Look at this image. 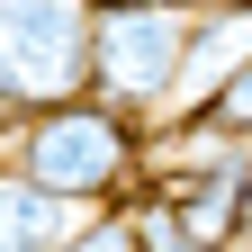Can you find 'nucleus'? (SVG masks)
<instances>
[{
    "label": "nucleus",
    "instance_id": "9",
    "mask_svg": "<svg viewBox=\"0 0 252 252\" xmlns=\"http://www.w3.org/2000/svg\"><path fill=\"white\" fill-rule=\"evenodd\" d=\"M243 234H252V144H243Z\"/></svg>",
    "mask_w": 252,
    "mask_h": 252
},
{
    "label": "nucleus",
    "instance_id": "2",
    "mask_svg": "<svg viewBox=\"0 0 252 252\" xmlns=\"http://www.w3.org/2000/svg\"><path fill=\"white\" fill-rule=\"evenodd\" d=\"M189 18H198V0H108V9H90V90L135 108L144 126L171 117Z\"/></svg>",
    "mask_w": 252,
    "mask_h": 252
},
{
    "label": "nucleus",
    "instance_id": "8",
    "mask_svg": "<svg viewBox=\"0 0 252 252\" xmlns=\"http://www.w3.org/2000/svg\"><path fill=\"white\" fill-rule=\"evenodd\" d=\"M135 234H144V252H198V243L171 225V207L153 198V189H135Z\"/></svg>",
    "mask_w": 252,
    "mask_h": 252
},
{
    "label": "nucleus",
    "instance_id": "4",
    "mask_svg": "<svg viewBox=\"0 0 252 252\" xmlns=\"http://www.w3.org/2000/svg\"><path fill=\"white\" fill-rule=\"evenodd\" d=\"M144 189L171 207V225L198 252H234L243 243V153H234V162H198V171H162Z\"/></svg>",
    "mask_w": 252,
    "mask_h": 252
},
{
    "label": "nucleus",
    "instance_id": "1",
    "mask_svg": "<svg viewBox=\"0 0 252 252\" xmlns=\"http://www.w3.org/2000/svg\"><path fill=\"white\" fill-rule=\"evenodd\" d=\"M144 135H153V126L135 108L99 99V90H72V99L18 117L9 135H0V162L90 216V207H117V198L144 189Z\"/></svg>",
    "mask_w": 252,
    "mask_h": 252
},
{
    "label": "nucleus",
    "instance_id": "7",
    "mask_svg": "<svg viewBox=\"0 0 252 252\" xmlns=\"http://www.w3.org/2000/svg\"><path fill=\"white\" fill-rule=\"evenodd\" d=\"M198 117H207V126H225L234 144H252V54H243V72H234L225 90H216V99H207Z\"/></svg>",
    "mask_w": 252,
    "mask_h": 252
},
{
    "label": "nucleus",
    "instance_id": "6",
    "mask_svg": "<svg viewBox=\"0 0 252 252\" xmlns=\"http://www.w3.org/2000/svg\"><path fill=\"white\" fill-rule=\"evenodd\" d=\"M54 252H144V234H135V198H117V207H90L72 234H63Z\"/></svg>",
    "mask_w": 252,
    "mask_h": 252
},
{
    "label": "nucleus",
    "instance_id": "3",
    "mask_svg": "<svg viewBox=\"0 0 252 252\" xmlns=\"http://www.w3.org/2000/svg\"><path fill=\"white\" fill-rule=\"evenodd\" d=\"M90 90V0H0V135Z\"/></svg>",
    "mask_w": 252,
    "mask_h": 252
},
{
    "label": "nucleus",
    "instance_id": "5",
    "mask_svg": "<svg viewBox=\"0 0 252 252\" xmlns=\"http://www.w3.org/2000/svg\"><path fill=\"white\" fill-rule=\"evenodd\" d=\"M72 225H81L72 198H54V189H36L27 171L0 162V252H54Z\"/></svg>",
    "mask_w": 252,
    "mask_h": 252
},
{
    "label": "nucleus",
    "instance_id": "10",
    "mask_svg": "<svg viewBox=\"0 0 252 252\" xmlns=\"http://www.w3.org/2000/svg\"><path fill=\"white\" fill-rule=\"evenodd\" d=\"M90 9H108V0H90Z\"/></svg>",
    "mask_w": 252,
    "mask_h": 252
}]
</instances>
